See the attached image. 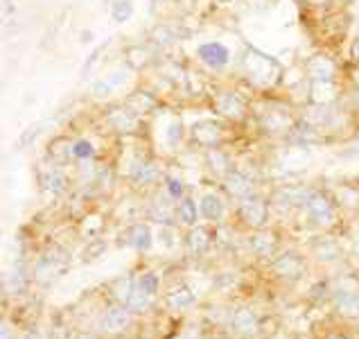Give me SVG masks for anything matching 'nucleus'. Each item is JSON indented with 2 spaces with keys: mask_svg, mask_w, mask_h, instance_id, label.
Segmentation results:
<instances>
[{
  "mask_svg": "<svg viewBox=\"0 0 359 339\" xmlns=\"http://www.w3.org/2000/svg\"><path fill=\"white\" fill-rule=\"evenodd\" d=\"M235 68H238V79L249 86L255 95H273L285 91V64L278 57L260 50L258 46L244 44L238 59H235Z\"/></svg>",
  "mask_w": 359,
  "mask_h": 339,
  "instance_id": "1",
  "label": "nucleus"
},
{
  "mask_svg": "<svg viewBox=\"0 0 359 339\" xmlns=\"http://www.w3.org/2000/svg\"><path fill=\"white\" fill-rule=\"evenodd\" d=\"M299 118V107L285 93L258 95L253 100V113L249 127L266 140H283Z\"/></svg>",
  "mask_w": 359,
  "mask_h": 339,
  "instance_id": "2",
  "label": "nucleus"
},
{
  "mask_svg": "<svg viewBox=\"0 0 359 339\" xmlns=\"http://www.w3.org/2000/svg\"><path fill=\"white\" fill-rule=\"evenodd\" d=\"M255 98L258 95H255L249 86L242 84L238 77H233V81H226V84L210 86L206 107L217 118L242 129V127H249V122H251Z\"/></svg>",
  "mask_w": 359,
  "mask_h": 339,
  "instance_id": "3",
  "label": "nucleus"
},
{
  "mask_svg": "<svg viewBox=\"0 0 359 339\" xmlns=\"http://www.w3.org/2000/svg\"><path fill=\"white\" fill-rule=\"evenodd\" d=\"M95 127H104V133L111 138H142L149 133V122L133 116L120 100L107 102L97 109Z\"/></svg>",
  "mask_w": 359,
  "mask_h": 339,
  "instance_id": "4",
  "label": "nucleus"
},
{
  "mask_svg": "<svg viewBox=\"0 0 359 339\" xmlns=\"http://www.w3.org/2000/svg\"><path fill=\"white\" fill-rule=\"evenodd\" d=\"M238 129L231 122L217 118L215 113H206L190 122V147L199 152L217 149V147H233V140L238 136Z\"/></svg>",
  "mask_w": 359,
  "mask_h": 339,
  "instance_id": "5",
  "label": "nucleus"
},
{
  "mask_svg": "<svg viewBox=\"0 0 359 339\" xmlns=\"http://www.w3.org/2000/svg\"><path fill=\"white\" fill-rule=\"evenodd\" d=\"M165 168L151 147H138L127 163V183L138 192H151L165 179Z\"/></svg>",
  "mask_w": 359,
  "mask_h": 339,
  "instance_id": "6",
  "label": "nucleus"
},
{
  "mask_svg": "<svg viewBox=\"0 0 359 339\" xmlns=\"http://www.w3.org/2000/svg\"><path fill=\"white\" fill-rule=\"evenodd\" d=\"M301 215L305 218L307 224L314 226V229H319L323 233H332L337 226L341 224L344 211H341L339 201H337L332 190L314 188L310 199H307V204L303 206Z\"/></svg>",
  "mask_w": 359,
  "mask_h": 339,
  "instance_id": "7",
  "label": "nucleus"
},
{
  "mask_svg": "<svg viewBox=\"0 0 359 339\" xmlns=\"http://www.w3.org/2000/svg\"><path fill=\"white\" fill-rule=\"evenodd\" d=\"M233 215H235V224L242 226L244 231H258V229L271 226L273 206H271V201L266 194L255 192L242 201H235Z\"/></svg>",
  "mask_w": 359,
  "mask_h": 339,
  "instance_id": "8",
  "label": "nucleus"
},
{
  "mask_svg": "<svg viewBox=\"0 0 359 339\" xmlns=\"http://www.w3.org/2000/svg\"><path fill=\"white\" fill-rule=\"evenodd\" d=\"M154 122H158L163 127V147L168 152L177 154L181 152V147L186 145L188 138H190V122H186L183 118V113L179 111V107H172V105H165L156 116L151 118Z\"/></svg>",
  "mask_w": 359,
  "mask_h": 339,
  "instance_id": "9",
  "label": "nucleus"
},
{
  "mask_svg": "<svg viewBox=\"0 0 359 339\" xmlns=\"http://www.w3.org/2000/svg\"><path fill=\"white\" fill-rule=\"evenodd\" d=\"M192 55H194V61L212 75L226 73V70L235 64V59H238L233 55L231 46L224 44V41H219V39L201 41V44H197V48H194Z\"/></svg>",
  "mask_w": 359,
  "mask_h": 339,
  "instance_id": "10",
  "label": "nucleus"
},
{
  "mask_svg": "<svg viewBox=\"0 0 359 339\" xmlns=\"http://www.w3.org/2000/svg\"><path fill=\"white\" fill-rule=\"evenodd\" d=\"M120 102L133 113V116H138L140 120H147V122L168 105L158 91H154L147 81L131 86L127 93H122Z\"/></svg>",
  "mask_w": 359,
  "mask_h": 339,
  "instance_id": "11",
  "label": "nucleus"
},
{
  "mask_svg": "<svg viewBox=\"0 0 359 339\" xmlns=\"http://www.w3.org/2000/svg\"><path fill=\"white\" fill-rule=\"evenodd\" d=\"M314 186H305L301 181H280L266 192L273 211L280 213H292V211H303V206L310 199Z\"/></svg>",
  "mask_w": 359,
  "mask_h": 339,
  "instance_id": "12",
  "label": "nucleus"
},
{
  "mask_svg": "<svg viewBox=\"0 0 359 339\" xmlns=\"http://www.w3.org/2000/svg\"><path fill=\"white\" fill-rule=\"evenodd\" d=\"M303 75L310 81H337L344 79V64L339 57L330 55L327 50H316L301 61Z\"/></svg>",
  "mask_w": 359,
  "mask_h": 339,
  "instance_id": "13",
  "label": "nucleus"
},
{
  "mask_svg": "<svg viewBox=\"0 0 359 339\" xmlns=\"http://www.w3.org/2000/svg\"><path fill=\"white\" fill-rule=\"evenodd\" d=\"M307 258L310 255H303L296 249H285L269 260V272L273 279H278L287 285H294L307 274Z\"/></svg>",
  "mask_w": 359,
  "mask_h": 339,
  "instance_id": "14",
  "label": "nucleus"
},
{
  "mask_svg": "<svg viewBox=\"0 0 359 339\" xmlns=\"http://www.w3.org/2000/svg\"><path fill=\"white\" fill-rule=\"evenodd\" d=\"M163 57L165 55L154 48L149 41H138V44H129L122 48V64H125L129 70H133L136 75L156 70Z\"/></svg>",
  "mask_w": 359,
  "mask_h": 339,
  "instance_id": "15",
  "label": "nucleus"
},
{
  "mask_svg": "<svg viewBox=\"0 0 359 339\" xmlns=\"http://www.w3.org/2000/svg\"><path fill=\"white\" fill-rule=\"evenodd\" d=\"M142 211H145V218L158 226H179L177 220V201H174L165 188H154L147 192V199L142 204Z\"/></svg>",
  "mask_w": 359,
  "mask_h": 339,
  "instance_id": "16",
  "label": "nucleus"
},
{
  "mask_svg": "<svg viewBox=\"0 0 359 339\" xmlns=\"http://www.w3.org/2000/svg\"><path fill=\"white\" fill-rule=\"evenodd\" d=\"M325 142H327L325 133L316 127L310 118H305L303 113L299 111V118H296L292 129L287 131V136L280 140V145L296 147V149H312V147L325 145Z\"/></svg>",
  "mask_w": 359,
  "mask_h": 339,
  "instance_id": "17",
  "label": "nucleus"
},
{
  "mask_svg": "<svg viewBox=\"0 0 359 339\" xmlns=\"http://www.w3.org/2000/svg\"><path fill=\"white\" fill-rule=\"evenodd\" d=\"M190 34L192 32L183 25V20H179V23L177 20H158V23H154V27L149 29L147 41L156 50H161L163 55H168L181 44V41L190 39Z\"/></svg>",
  "mask_w": 359,
  "mask_h": 339,
  "instance_id": "18",
  "label": "nucleus"
},
{
  "mask_svg": "<svg viewBox=\"0 0 359 339\" xmlns=\"http://www.w3.org/2000/svg\"><path fill=\"white\" fill-rule=\"evenodd\" d=\"M219 188L229 197V201L235 204V201H242L246 197H251V194H255V192H260V183L251 172H246L240 166H233L226 177L219 181Z\"/></svg>",
  "mask_w": 359,
  "mask_h": 339,
  "instance_id": "19",
  "label": "nucleus"
},
{
  "mask_svg": "<svg viewBox=\"0 0 359 339\" xmlns=\"http://www.w3.org/2000/svg\"><path fill=\"white\" fill-rule=\"evenodd\" d=\"M136 75L133 70H129L125 64H122L120 68L111 70V73H107L104 77H97L88 84V98L93 102H102V105H107V102H111V98H114L116 91L125 88L131 77Z\"/></svg>",
  "mask_w": 359,
  "mask_h": 339,
  "instance_id": "20",
  "label": "nucleus"
},
{
  "mask_svg": "<svg viewBox=\"0 0 359 339\" xmlns=\"http://www.w3.org/2000/svg\"><path fill=\"white\" fill-rule=\"evenodd\" d=\"M346 81H307V93L303 107H334L344 100L346 93ZM301 107V109H303Z\"/></svg>",
  "mask_w": 359,
  "mask_h": 339,
  "instance_id": "21",
  "label": "nucleus"
},
{
  "mask_svg": "<svg viewBox=\"0 0 359 339\" xmlns=\"http://www.w3.org/2000/svg\"><path fill=\"white\" fill-rule=\"evenodd\" d=\"M246 249H249V253H253L255 258L260 260H271L276 258V255L280 253V233L271 229V226H266V229H258V231H249V235H246Z\"/></svg>",
  "mask_w": 359,
  "mask_h": 339,
  "instance_id": "22",
  "label": "nucleus"
},
{
  "mask_svg": "<svg viewBox=\"0 0 359 339\" xmlns=\"http://www.w3.org/2000/svg\"><path fill=\"white\" fill-rule=\"evenodd\" d=\"M307 255H310L319 267H332L344 260L346 249L339 238H334L332 233H323V235H316L312 240Z\"/></svg>",
  "mask_w": 359,
  "mask_h": 339,
  "instance_id": "23",
  "label": "nucleus"
},
{
  "mask_svg": "<svg viewBox=\"0 0 359 339\" xmlns=\"http://www.w3.org/2000/svg\"><path fill=\"white\" fill-rule=\"evenodd\" d=\"M199 211H201V220L206 224H224L226 222V213H229V197L222 192V188H210L203 190L199 194Z\"/></svg>",
  "mask_w": 359,
  "mask_h": 339,
  "instance_id": "24",
  "label": "nucleus"
},
{
  "mask_svg": "<svg viewBox=\"0 0 359 339\" xmlns=\"http://www.w3.org/2000/svg\"><path fill=\"white\" fill-rule=\"evenodd\" d=\"M215 246V224H197L183 233V249L186 253L201 258L212 251Z\"/></svg>",
  "mask_w": 359,
  "mask_h": 339,
  "instance_id": "25",
  "label": "nucleus"
},
{
  "mask_svg": "<svg viewBox=\"0 0 359 339\" xmlns=\"http://www.w3.org/2000/svg\"><path fill=\"white\" fill-rule=\"evenodd\" d=\"M332 310L344 319H359V287L339 283L332 287L330 294Z\"/></svg>",
  "mask_w": 359,
  "mask_h": 339,
  "instance_id": "26",
  "label": "nucleus"
},
{
  "mask_svg": "<svg viewBox=\"0 0 359 339\" xmlns=\"http://www.w3.org/2000/svg\"><path fill=\"white\" fill-rule=\"evenodd\" d=\"M39 183L53 197H61L70 188V177L66 174V168L57 166L53 161H43V166L39 170Z\"/></svg>",
  "mask_w": 359,
  "mask_h": 339,
  "instance_id": "27",
  "label": "nucleus"
},
{
  "mask_svg": "<svg viewBox=\"0 0 359 339\" xmlns=\"http://www.w3.org/2000/svg\"><path fill=\"white\" fill-rule=\"evenodd\" d=\"M122 235H125V246H131V249L138 253H149L154 249V242H156V235H154L149 222H142V220L127 224Z\"/></svg>",
  "mask_w": 359,
  "mask_h": 339,
  "instance_id": "28",
  "label": "nucleus"
},
{
  "mask_svg": "<svg viewBox=\"0 0 359 339\" xmlns=\"http://www.w3.org/2000/svg\"><path fill=\"white\" fill-rule=\"evenodd\" d=\"M201 166L206 168L208 177L215 181H222L224 177L229 174V170L235 166L233 161V154L231 147H217V149H208V152H201Z\"/></svg>",
  "mask_w": 359,
  "mask_h": 339,
  "instance_id": "29",
  "label": "nucleus"
},
{
  "mask_svg": "<svg viewBox=\"0 0 359 339\" xmlns=\"http://www.w3.org/2000/svg\"><path fill=\"white\" fill-rule=\"evenodd\" d=\"M133 314L125 303H116V305H109L104 314H102V331L107 335H120L125 333L127 328L133 324Z\"/></svg>",
  "mask_w": 359,
  "mask_h": 339,
  "instance_id": "30",
  "label": "nucleus"
},
{
  "mask_svg": "<svg viewBox=\"0 0 359 339\" xmlns=\"http://www.w3.org/2000/svg\"><path fill=\"white\" fill-rule=\"evenodd\" d=\"M229 328H231V333L238 335V337H253L255 333L260 331V319H258V314L251 310V307L240 305V307H235V310L231 312Z\"/></svg>",
  "mask_w": 359,
  "mask_h": 339,
  "instance_id": "31",
  "label": "nucleus"
},
{
  "mask_svg": "<svg viewBox=\"0 0 359 339\" xmlns=\"http://www.w3.org/2000/svg\"><path fill=\"white\" fill-rule=\"evenodd\" d=\"M32 274H34V283L50 285V283H55L57 276L64 274V262H61L59 255L55 253H43V255H39L36 262L32 265Z\"/></svg>",
  "mask_w": 359,
  "mask_h": 339,
  "instance_id": "32",
  "label": "nucleus"
},
{
  "mask_svg": "<svg viewBox=\"0 0 359 339\" xmlns=\"http://www.w3.org/2000/svg\"><path fill=\"white\" fill-rule=\"evenodd\" d=\"M97 154H100L97 142L88 133H75V136H70V157H73L75 166L86 161H97Z\"/></svg>",
  "mask_w": 359,
  "mask_h": 339,
  "instance_id": "33",
  "label": "nucleus"
},
{
  "mask_svg": "<svg viewBox=\"0 0 359 339\" xmlns=\"http://www.w3.org/2000/svg\"><path fill=\"white\" fill-rule=\"evenodd\" d=\"M177 220L181 229H192V226L201 224V211H199V199L192 192L177 201Z\"/></svg>",
  "mask_w": 359,
  "mask_h": 339,
  "instance_id": "34",
  "label": "nucleus"
},
{
  "mask_svg": "<svg viewBox=\"0 0 359 339\" xmlns=\"http://www.w3.org/2000/svg\"><path fill=\"white\" fill-rule=\"evenodd\" d=\"M163 303H165L168 310L181 312V310H188V307H192L194 303H197V294H194L186 283H179L165 294Z\"/></svg>",
  "mask_w": 359,
  "mask_h": 339,
  "instance_id": "35",
  "label": "nucleus"
},
{
  "mask_svg": "<svg viewBox=\"0 0 359 339\" xmlns=\"http://www.w3.org/2000/svg\"><path fill=\"white\" fill-rule=\"evenodd\" d=\"M334 197L344 213H359V188L355 181H344L334 186Z\"/></svg>",
  "mask_w": 359,
  "mask_h": 339,
  "instance_id": "36",
  "label": "nucleus"
},
{
  "mask_svg": "<svg viewBox=\"0 0 359 339\" xmlns=\"http://www.w3.org/2000/svg\"><path fill=\"white\" fill-rule=\"evenodd\" d=\"M43 131H46V125H43V122H29V125L16 136L12 152H14V154H20V152L29 149V147H32L34 142L41 138V133H43Z\"/></svg>",
  "mask_w": 359,
  "mask_h": 339,
  "instance_id": "37",
  "label": "nucleus"
},
{
  "mask_svg": "<svg viewBox=\"0 0 359 339\" xmlns=\"http://www.w3.org/2000/svg\"><path fill=\"white\" fill-rule=\"evenodd\" d=\"M114 41H116V36H111V39L102 41V44H97L93 50H90L88 57L84 59V64H81V68H79V79H81V81H86V79H88V75L93 73L95 64H97V61H100L102 57H104V53L109 50V46L114 44Z\"/></svg>",
  "mask_w": 359,
  "mask_h": 339,
  "instance_id": "38",
  "label": "nucleus"
},
{
  "mask_svg": "<svg viewBox=\"0 0 359 339\" xmlns=\"http://www.w3.org/2000/svg\"><path fill=\"white\" fill-rule=\"evenodd\" d=\"M136 14V3L133 0H118L109 7V18L114 25H125Z\"/></svg>",
  "mask_w": 359,
  "mask_h": 339,
  "instance_id": "39",
  "label": "nucleus"
},
{
  "mask_svg": "<svg viewBox=\"0 0 359 339\" xmlns=\"http://www.w3.org/2000/svg\"><path fill=\"white\" fill-rule=\"evenodd\" d=\"M133 290H136V276L133 274L120 276L116 283H111V296H114L118 303H127Z\"/></svg>",
  "mask_w": 359,
  "mask_h": 339,
  "instance_id": "40",
  "label": "nucleus"
},
{
  "mask_svg": "<svg viewBox=\"0 0 359 339\" xmlns=\"http://www.w3.org/2000/svg\"><path fill=\"white\" fill-rule=\"evenodd\" d=\"M136 285H138V290L149 294L151 299H156V296L161 294V276L154 270H147V272L138 274L136 276Z\"/></svg>",
  "mask_w": 359,
  "mask_h": 339,
  "instance_id": "41",
  "label": "nucleus"
},
{
  "mask_svg": "<svg viewBox=\"0 0 359 339\" xmlns=\"http://www.w3.org/2000/svg\"><path fill=\"white\" fill-rule=\"evenodd\" d=\"M163 188H165V192L174 201L183 199L190 192L188 183L183 181V177H179V174H165V179H163Z\"/></svg>",
  "mask_w": 359,
  "mask_h": 339,
  "instance_id": "42",
  "label": "nucleus"
},
{
  "mask_svg": "<svg viewBox=\"0 0 359 339\" xmlns=\"http://www.w3.org/2000/svg\"><path fill=\"white\" fill-rule=\"evenodd\" d=\"M151 303H154V299L149 294H145L142 290H138V285H136V290H133V294L129 296V301L125 303L129 310L133 312V314H142V312H147L149 307H151Z\"/></svg>",
  "mask_w": 359,
  "mask_h": 339,
  "instance_id": "43",
  "label": "nucleus"
},
{
  "mask_svg": "<svg viewBox=\"0 0 359 339\" xmlns=\"http://www.w3.org/2000/svg\"><path fill=\"white\" fill-rule=\"evenodd\" d=\"M68 12H70V7H64V9H61V14H57V16L53 18V23L48 25L43 39H41V46H43V48L50 44V41H55V39H57V34L61 32V27L66 25V16H68Z\"/></svg>",
  "mask_w": 359,
  "mask_h": 339,
  "instance_id": "44",
  "label": "nucleus"
},
{
  "mask_svg": "<svg viewBox=\"0 0 359 339\" xmlns=\"http://www.w3.org/2000/svg\"><path fill=\"white\" fill-rule=\"evenodd\" d=\"M109 242L104 238H90L84 246V260H97L102 253H107Z\"/></svg>",
  "mask_w": 359,
  "mask_h": 339,
  "instance_id": "45",
  "label": "nucleus"
},
{
  "mask_svg": "<svg viewBox=\"0 0 359 339\" xmlns=\"http://www.w3.org/2000/svg\"><path fill=\"white\" fill-rule=\"evenodd\" d=\"M238 279H240V274L235 270H222V272L215 274V287L222 292L233 290V285L238 283Z\"/></svg>",
  "mask_w": 359,
  "mask_h": 339,
  "instance_id": "46",
  "label": "nucleus"
},
{
  "mask_svg": "<svg viewBox=\"0 0 359 339\" xmlns=\"http://www.w3.org/2000/svg\"><path fill=\"white\" fill-rule=\"evenodd\" d=\"M283 0H246V5L253 14L258 16H269L271 12H276V7H278Z\"/></svg>",
  "mask_w": 359,
  "mask_h": 339,
  "instance_id": "47",
  "label": "nucleus"
},
{
  "mask_svg": "<svg viewBox=\"0 0 359 339\" xmlns=\"http://www.w3.org/2000/svg\"><path fill=\"white\" fill-rule=\"evenodd\" d=\"M299 3L307 9V12H323V9L332 7V0H299Z\"/></svg>",
  "mask_w": 359,
  "mask_h": 339,
  "instance_id": "48",
  "label": "nucleus"
},
{
  "mask_svg": "<svg viewBox=\"0 0 359 339\" xmlns=\"http://www.w3.org/2000/svg\"><path fill=\"white\" fill-rule=\"evenodd\" d=\"M348 59H351L353 68L359 73V36H353L351 44H348Z\"/></svg>",
  "mask_w": 359,
  "mask_h": 339,
  "instance_id": "49",
  "label": "nucleus"
},
{
  "mask_svg": "<svg viewBox=\"0 0 359 339\" xmlns=\"http://www.w3.org/2000/svg\"><path fill=\"white\" fill-rule=\"evenodd\" d=\"M339 157L341 159H348V161L359 159V138H355L351 145H346L344 149H339Z\"/></svg>",
  "mask_w": 359,
  "mask_h": 339,
  "instance_id": "50",
  "label": "nucleus"
},
{
  "mask_svg": "<svg viewBox=\"0 0 359 339\" xmlns=\"http://www.w3.org/2000/svg\"><path fill=\"white\" fill-rule=\"evenodd\" d=\"M18 14V7L14 0H3V18H5V23H9L12 18H16Z\"/></svg>",
  "mask_w": 359,
  "mask_h": 339,
  "instance_id": "51",
  "label": "nucleus"
},
{
  "mask_svg": "<svg viewBox=\"0 0 359 339\" xmlns=\"http://www.w3.org/2000/svg\"><path fill=\"white\" fill-rule=\"evenodd\" d=\"M165 5H168V0H149V3H147V14L151 18H156V16H161L163 7H165Z\"/></svg>",
  "mask_w": 359,
  "mask_h": 339,
  "instance_id": "52",
  "label": "nucleus"
},
{
  "mask_svg": "<svg viewBox=\"0 0 359 339\" xmlns=\"http://www.w3.org/2000/svg\"><path fill=\"white\" fill-rule=\"evenodd\" d=\"M77 41H79L81 46H90V44H95V32H93V29H81Z\"/></svg>",
  "mask_w": 359,
  "mask_h": 339,
  "instance_id": "53",
  "label": "nucleus"
},
{
  "mask_svg": "<svg viewBox=\"0 0 359 339\" xmlns=\"http://www.w3.org/2000/svg\"><path fill=\"white\" fill-rule=\"evenodd\" d=\"M0 339H16V331L9 321H3V326H0Z\"/></svg>",
  "mask_w": 359,
  "mask_h": 339,
  "instance_id": "54",
  "label": "nucleus"
},
{
  "mask_svg": "<svg viewBox=\"0 0 359 339\" xmlns=\"http://www.w3.org/2000/svg\"><path fill=\"white\" fill-rule=\"evenodd\" d=\"M212 3L217 7H233V5H238L240 0H212Z\"/></svg>",
  "mask_w": 359,
  "mask_h": 339,
  "instance_id": "55",
  "label": "nucleus"
},
{
  "mask_svg": "<svg viewBox=\"0 0 359 339\" xmlns=\"http://www.w3.org/2000/svg\"><path fill=\"white\" fill-rule=\"evenodd\" d=\"M23 339H41V335H39L36 331H27V333L23 335Z\"/></svg>",
  "mask_w": 359,
  "mask_h": 339,
  "instance_id": "56",
  "label": "nucleus"
},
{
  "mask_svg": "<svg viewBox=\"0 0 359 339\" xmlns=\"http://www.w3.org/2000/svg\"><path fill=\"white\" fill-rule=\"evenodd\" d=\"M114 3H118V0H102V9H109Z\"/></svg>",
  "mask_w": 359,
  "mask_h": 339,
  "instance_id": "57",
  "label": "nucleus"
},
{
  "mask_svg": "<svg viewBox=\"0 0 359 339\" xmlns=\"http://www.w3.org/2000/svg\"><path fill=\"white\" fill-rule=\"evenodd\" d=\"M77 339H97V337L93 333H84V335H79Z\"/></svg>",
  "mask_w": 359,
  "mask_h": 339,
  "instance_id": "58",
  "label": "nucleus"
},
{
  "mask_svg": "<svg viewBox=\"0 0 359 339\" xmlns=\"http://www.w3.org/2000/svg\"><path fill=\"white\" fill-rule=\"evenodd\" d=\"M327 339H346V337H341V335H334V337H327Z\"/></svg>",
  "mask_w": 359,
  "mask_h": 339,
  "instance_id": "59",
  "label": "nucleus"
},
{
  "mask_svg": "<svg viewBox=\"0 0 359 339\" xmlns=\"http://www.w3.org/2000/svg\"><path fill=\"white\" fill-rule=\"evenodd\" d=\"M357 233H359V213H357Z\"/></svg>",
  "mask_w": 359,
  "mask_h": 339,
  "instance_id": "60",
  "label": "nucleus"
},
{
  "mask_svg": "<svg viewBox=\"0 0 359 339\" xmlns=\"http://www.w3.org/2000/svg\"><path fill=\"white\" fill-rule=\"evenodd\" d=\"M355 183H357V188H359V177H357V179H355Z\"/></svg>",
  "mask_w": 359,
  "mask_h": 339,
  "instance_id": "61",
  "label": "nucleus"
}]
</instances>
